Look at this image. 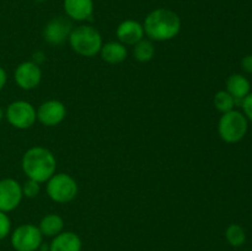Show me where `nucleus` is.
Here are the masks:
<instances>
[{
	"mask_svg": "<svg viewBox=\"0 0 252 251\" xmlns=\"http://www.w3.org/2000/svg\"><path fill=\"white\" fill-rule=\"evenodd\" d=\"M81 248L80 236L73 231H62L49 244V251H81Z\"/></svg>",
	"mask_w": 252,
	"mask_h": 251,
	"instance_id": "14",
	"label": "nucleus"
},
{
	"mask_svg": "<svg viewBox=\"0 0 252 251\" xmlns=\"http://www.w3.org/2000/svg\"><path fill=\"white\" fill-rule=\"evenodd\" d=\"M68 41L75 53L89 58L100 53L103 44L100 32L90 25H80L74 27L69 34Z\"/></svg>",
	"mask_w": 252,
	"mask_h": 251,
	"instance_id": "3",
	"label": "nucleus"
},
{
	"mask_svg": "<svg viewBox=\"0 0 252 251\" xmlns=\"http://www.w3.org/2000/svg\"><path fill=\"white\" fill-rule=\"evenodd\" d=\"M11 231V220L5 212L0 211V240H4L10 235Z\"/></svg>",
	"mask_w": 252,
	"mask_h": 251,
	"instance_id": "22",
	"label": "nucleus"
},
{
	"mask_svg": "<svg viewBox=\"0 0 252 251\" xmlns=\"http://www.w3.org/2000/svg\"><path fill=\"white\" fill-rule=\"evenodd\" d=\"M143 27L150 41H170L180 33L181 19L172 10L159 7L147 15Z\"/></svg>",
	"mask_w": 252,
	"mask_h": 251,
	"instance_id": "1",
	"label": "nucleus"
},
{
	"mask_svg": "<svg viewBox=\"0 0 252 251\" xmlns=\"http://www.w3.org/2000/svg\"><path fill=\"white\" fill-rule=\"evenodd\" d=\"M5 117V112H4V110H2L1 107H0V122H1L2 121V118Z\"/></svg>",
	"mask_w": 252,
	"mask_h": 251,
	"instance_id": "26",
	"label": "nucleus"
},
{
	"mask_svg": "<svg viewBox=\"0 0 252 251\" xmlns=\"http://www.w3.org/2000/svg\"><path fill=\"white\" fill-rule=\"evenodd\" d=\"M144 27L140 22L135 20H125L118 25L116 30V36H117L118 42L126 46H134L135 43L144 38Z\"/></svg>",
	"mask_w": 252,
	"mask_h": 251,
	"instance_id": "12",
	"label": "nucleus"
},
{
	"mask_svg": "<svg viewBox=\"0 0 252 251\" xmlns=\"http://www.w3.org/2000/svg\"><path fill=\"white\" fill-rule=\"evenodd\" d=\"M241 66L246 73L252 74V54H248V56L244 57L243 61H241Z\"/></svg>",
	"mask_w": 252,
	"mask_h": 251,
	"instance_id": "24",
	"label": "nucleus"
},
{
	"mask_svg": "<svg viewBox=\"0 0 252 251\" xmlns=\"http://www.w3.org/2000/svg\"><path fill=\"white\" fill-rule=\"evenodd\" d=\"M38 251H44V250H38Z\"/></svg>",
	"mask_w": 252,
	"mask_h": 251,
	"instance_id": "28",
	"label": "nucleus"
},
{
	"mask_svg": "<svg viewBox=\"0 0 252 251\" xmlns=\"http://www.w3.org/2000/svg\"><path fill=\"white\" fill-rule=\"evenodd\" d=\"M34 1H37V2H43L44 0H34Z\"/></svg>",
	"mask_w": 252,
	"mask_h": 251,
	"instance_id": "27",
	"label": "nucleus"
},
{
	"mask_svg": "<svg viewBox=\"0 0 252 251\" xmlns=\"http://www.w3.org/2000/svg\"><path fill=\"white\" fill-rule=\"evenodd\" d=\"M21 166L29 179L42 184L56 174L57 160L53 153L47 148L33 147L24 154Z\"/></svg>",
	"mask_w": 252,
	"mask_h": 251,
	"instance_id": "2",
	"label": "nucleus"
},
{
	"mask_svg": "<svg viewBox=\"0 0 252 251\" xmlns=\"http://www.w3.org/2000/svg\"><path fill=\"white\" fill-rule=\"evenodd\" d=\"M249 120L243 112L231 110L223 113L218 123V133L225 143H238L246 135Z\"/></svg>",
	"mask_w": 252,
	"mask_h": 251,
	"instance_id": "4",
	"label": "nucleus"
},
{
	"mask_svg": "<svg viewBox=\"0 0 252 251\" xmlns=\"http://www.w3.org/2000/svg\"><path fill=\"white\" fill-rule=\"evenodd\" d=\"M14 79L22 90H33L42 80V70L36 62H22L15 69Z\"/></svg>",
	"mask_w": 252,
	"mask_h": 251,
	"instance_id": "8",
	"label": "nucleus"
},
{
	"mask_svg": "<svg viewBox=\"0 0 252 251\" xmlns=\"http://www.w3.org/2000/svg\"><path fill=\"white\" fill-rule=\"evenodd\" d=\"M64 11L69 19L74 21H86L93 16V0H64Z\"/></svg>",
	"mask_w": 252,
	"mask_h": 251,
	"instance_id": "13",
	"label": "nucleus"
},
{
	"mask_svg": "<svg viewBox=\"0 0 252 251\" xmlns=\"http://www.w3.org/2000/svg\"><path fill=\"white\" fill-rule=\"evenodd\" d=\"M250 81L241 74H233L226 80V91L233 96L235 101H243L250 94Z\"/></svg>",
	"mask_w": 252,
	"mask_h": 251,
	"instance_id": "16",
	"label": "nucleus"
},
{
	"mask_svg": "<svg viewBox=\"0 0 252 251\" xmlns=\"http://www.w3.org/2000/svg\"><path fill=\"white\" fill-rule=\"evenodd\" d=\"M7 122L17 129H29L37 121V111L27 101H14L5 111Z\"/></svg>",
	"mask_w": 252,
	"mask_h": 251,
	"instance_id": "7",
	"label": "nucleus"
},
{
	"mask_svg": "<svg viewBox=\"0 0 252 251\" xmlns=\"http://www.w3.org/2000/svg\"><path fill=\"white\" fill-rule=\"evenodd\" d=\"M241 106H243L244 115L246 116V118L252 121V93L249 94V95L241 101Z\"/></svg>",
	"mask_w": 252,
	"mask_h": 251,
	"instance_id": "23",
	"label": "nucleus"
},
{
	"mask_svg": "<svg viewBox=\"0 0 252 251\" xmlns=\"http://www.w3.org/2000/svg\"><path fill=\"white\" fill-rule=\"evenodd\" d=\"M10 240L16 251H38L43 235L34 224H22L12 231Z\"/></svg>",
	"mask_w": 252,
	"mask_h": 251,
	"instance_id": "6",
	"label": "nucleus"
},
{
	"mask_svg": "<svg viewBox=\"0 0 252 251\" xmlns=\"http://www.w3.org/2000/svg\"><path fill=\"white\" fill-rule=\"evenodd\" d=\"M22 194L27 198H34L39 193V184L37 181L29 179L24 185H22Z\"/></svg>",
	"mask_w": 252,
	"mask_h": 251,
	"instance_id": "21",
	"label": "nucleus"
},
{
	"mask_svg": "<svg viewBox=\"0 0 252 251\" xmlns=\"http://www.w3.org/2000/svg\"><path fill=\"white\" fill-rule=\"evenodd\" d=\"M236 101L233 96L226 90H220L214 95V107L221 113H226L229 111L234 110Z\"/></svg>",
	"mask_w": 252,
	"mask_h": 251,
	"instance_id": "19",
	"label": "nucleus"
},
{
	"mask_svg": "<svg viewBox=\"0 0 252 251\" xmlns=\"http://www.w3.org/2000/svg\"><path fill=\"white\" fill-rule=\"evenodd\" d=\"M225 238L231 246L238 248L245 243L246 233L243 226L239 225V224H230L225 230Z\"/></svg>",
	"mask_w": 252,
	"mask_h": 251,
	"instance_id": "20",
	"label": "nucleus"
},
{
	"mask_svg": "<svg viewBox=\"0 0 252 251\" xmlns=\"http://www.w3.org/2000/svg\"><path fill=\"white\" fill-rule=\"evenodd\" d=\"M66 108L63 102L58 100L44 101L37 110V120L47 127H54L64 121Z\"/></svg>",
	"mask_w": 252,
	"mask_h": 251,
	"instance_id": "10",
	"label": "nucleus"
},
{
	"mask_svg": "<svg viewBox=\"0 0 252 251\" xmlns=\"http://www.w3.org/2000/svg\"><path fill=\"white\" fill-rule=\"evenodd\" d=\"M6 81H7L6 70H5L2 66H0V91L5 88V85H6Z\"/></svg>",
	"mask_w": 252,
	"mask_h": 251,
	"instance_id": "25",
	"label": "nucleus"
},
{
	"mask_svg": "<svg viewBox=\"0 0 252 251\" xmlns=\"http://www.w3.org/2000/svg\"><path fill=\"white\" fill-rule=\"evenodd\" d=\"M100 56L103 62L108 64H120L126 61L128 56V51L126 46L121 42L111 41L102 44L100 51Z\"/></svg>",
	"mask_w": 252,
	"mask_h": 251,
	"instance_id": "15",
	"label": "nucleus"
},
{
	"mask_svg": "<svg viewBox=\"0 0 252 251\" xmlns=\"http://www.w3.org/2000/svg\"><path fill=\"white\" fill-rule=\"evenodd\" d=\"M155 47L150 39H140L133 47V56L140 63H147L154 58Z\"/></svg>",
	"mask_w": 252,
	"mask_h": 251,
	"instance_id": "18",
	"label": "nucleus"
},
{
	"mask_svg": "<svg viewBox=\"0 0 252 251\" xmlns=\"http://www.w3.org/2000/svg\"><path fill=\"white\" fill-rule=\"evenodd\" d=\"M71 30H73V25L68 19L61 16L54 17L44 26L43 38L49 44L58 46L69 38Z\"/></svg>",
	"mask_w": 252,
	"mask_h": 251,
	"instance_id": "11",
	"label": "nucleus"
},
{
	"mask_svg": "<svg viewBox=\"0 0 252 251\" xmlns=\"http://www.w3.org/2000/svg\"><path fill=\"white\" fill-rule=\"evenodd\" d=\"M38 229L41 230L42 235L54 238L61 234L64 229V220L58 214H47L39 221Z\"/></svg>",
	"mask_w": 252,
	"mask_h": 251,
	"instance_id": "17",
	"label": "nucleus"
},
{
	"mask_svg": "<svg viewBox=\"0 0 252 251\" xmlns=\"http://www.w3.org/2000/svg\"><path fill=\"white\" fill-rule=\"evenodd\" d=\"M47 194L49 198L57 203H68L78 194V184L70 175L59 172L54 174L47 181Z\"/></svg>",
	"mask_w": 252,
	"mask_h": 251,
	"instance_id": "5",
	"label": "nucleus"
},
{
	"mask_svg": "<svg viewBox=\"0 0 252 251\" xmlns=\"http://www.w3.org/2000/svg\"><path fill=\"white\" fill-rule=\"evenodd\" d=\"M22 187L14 179L0 180V211L9 213L20 206L22 201Z\"/></svg>",
	"mask_w": 252,
	"mask_h": 251,
	"instance_id": "9",
	"label": "nucleus"
}]
</instances>
